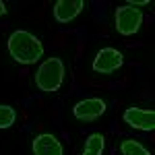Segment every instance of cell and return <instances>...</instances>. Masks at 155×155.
<instances>
[{"mask_svg":"<svg viewBox=\"0 0 155 155\" xmlns=\"http://www.w3.org/2000/svg\"><path fill=\"white\" fill-rule=\"evenodd\" d=\"M6 48H8L11 58L19 64H33L44 56V44L33 33H29L25 29L12 31Z\"/></svg>","mask_w":155,"mask_h":155,"instance_id":"1","label":"cell"},{"mask_svg":"<svg viewBox=\"0 0 155 155\" xmlns=\"http://www.w3.org/2000/svg\"><path fill=\"white\" fill-rule=\"evenodd\" d=\"M64 62L58 56H52V58L44 60L39 64V68L35 72V85L37 89L46 91V93H52V91H58L62 83H64Z\"/></svg>","mask_w":155,"mask_h":155,"instance_id":"2","label":"cell"},{"mask_svg":"<svg viewBox=\"0 0 155 155\" xmlns=\"http://www.w3.org/2000/svg\"><path fill=\"white\" fill-rule=\"evenodd\" d=\"M114 25H116V31L120 35H134L143 25V12H141V8H134L128 4L118 6L114 12Z\"/></svg>","mask_w":155,"mask_h":155,"instance_id":"3","label":"cell"},{"mask_svg":"<svg viewBox=\"0 0 155 155\" xmlns=\"http://www.w3.org/2000/svg\"><path fill=\"white\" fill-rule=\"evenodd\" d=\"M124 64V56L122 52L116 48H101L97 52L95 60H93V71L99 74H112L116 72Z\"/></svg>","mask_w":155,"mask_h":155,"instance_id":"4","label":"cell"},{"mask_svg":"<svg viewBox=\"0 0 155 155\" xmlns=\"http://www.w3.org/2000/svg\"><path fill=\"white\" fill-rule=\"evenodd\" d=\"M106 110H107V106L104 99H99V97H87V99L79 101L77 106L72 107V116L77 120H81V122H93L99 116H104Z\"/></svg>","mask_w":155,"mask_h":155,"instance_id":"5","label":"cell"},{"mask_svg":"<svg viewBox=\"0 0 155 155\" xmlns=\"http://www.w3.org/2000/svg\"><path fill=\"white\" fill-rule=\"evenodd\" d=\"M124 122L137 128V130H155V112L153 110H143V107H128L122 114Z\"/></svg>","mask_w":155,"mask_h":155,"instance_id":"6","label":"cell"},{"mask_svg":"<svg viewBox=\"0 0 155 155\" xmlns=\"http://www.w3.org/2000/svg\"><path fill=\"white\" fill-rule=\"evenodd\" d=\"M85 6H87L85 0H58V2H54V19L58 23L66 25L74 21L83 12Z\"/></svg>","mask_w":155,"mask_h":155,"instance_id":"7","label":"cell"},{"mask_svg":"<svg viewBox=\"0 0 155 155\" xmlns=\"http://www.w3.org/2000/svg\"><path fill=\"white\" fill-rule=\"evenodd\" d=\"M31 151H33V155H64L62 143L50 132L37 134L31 143Z\"/></svg>","mask_w":155,"mask_h":155,"instance_id":"8","label":"cell"},{"mask_svg":"<svg viewBox=\"0 0 155 155\" xmlns=\"http://www.w3.org/2000/svg\"><path fill=\"white\" fill-rule=\"evenodd\" d=\"M104 149H106V137L101 132H93L85 141L83 155H104Z\"/></svg>","mask_w":155,"mask_h":155,"instance_id":"9","label":"cell"},{"mask_svg":"<svg viewBox=\"0 0 155 155\" xmlns=\"http://www.w3.org/2000/svg\"><path fill=\"white\" fill-rule=\"evenodd\" d=\"M120 153L122 155H151L147 147H143V145L139 143V141H134V139L122 141V145H120Z\"/></svg>","mask_w":155,"mask_h":155,"instance_id":"10","label":"cell"},{"mask_svg":"<svg viewBox=\"0 0 155 155\" xmlns=\"http://www.w3.org/2000/svg\"><path fill=\"white\" fill-rule=\"evenodd\" d=\"M17 122V110L12 106L0 104V128H11Z\"/></svg>","mask_w":155,"mask_h":155,"instance_id":"11","label":"cell"},{"mask_svg":"<svg viewBox=\"0 0 155 155\" xmlns=\"http://www.w3.org/2000/svg\"><path fill=\"white\" fill-rule=\"evenodd\" d=\"M128 6H134V8H139V6H147L149 4V0H141V2H126Z\"/></svg>","mask_w":155,"mask_h":155,"instance_id":"12","label":"cell"},{"mask_svg":"<svg viewBox=\"0 0 155 155\" xmlns=\"http://www.w3.org/2000/svg\"><path fill=\"white\" fill-rule=\"evenodd\" d=\"M2 15H6V4L0 0V17H2Z\"/></svg>","mask_w":155,"mask_h":155,"instance_id":"13","label":"cell"}]
</instances>
